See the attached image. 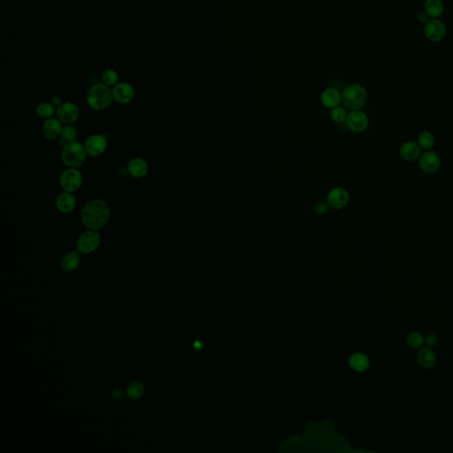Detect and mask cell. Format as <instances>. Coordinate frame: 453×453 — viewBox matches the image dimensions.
Masks as SVG:
<instances>
[{"label":"cell","instance_id":"30bf717a","mask_svg":"<svg viewBox=\"0 0 453 453\" xmlns=\"http://www.w3.org/2000/svg\"><path fill=\"white\" fill-rule=\"evenodd\" d=\"M424 32L429 41L439 42L445 37L446 27L444 22L438 20H433L427 22Z\"/></svg>","mask_w":453,"mask_h":453},{"label":"cell","instance_id":"ac0fdd59","mask_svg":"<svg viewBox=\"0 0 453 453\" xmlns=\"http://www.w3.org/2000/svg\"><path fill=\"white\" fill-rule=\"evenodd\" d=\"M417 361L424 368H430L436 364V355L429 348H423L419 352Z\"/></svg>","mask_w":453,"mask_h":453},{"label":"cell","instance_id":"52a82bcc","mask_svg":"<svg viewBox=\"0 0 453 453\" xmlns=\"http://www.w3.org/2000/svg\"><path fill=\"white\" fill-rule=\"evenodd\" d=\"M85 150L89 156L98 157L106 151L107 148L106 137L100 134H94L86 139L84 143Z\"/></svg>","mask_w":453,"mask_h":453},{"label":"cell","instance_id":"d4e9b609","mask_svg":"<svg viewBox=\"0 0 453 453\" xmlns=\"http://www.w3.org/2000/svg\"><path fill=\"white\" fill-rule=\"evenodd\" d=\"M145 392V387L141 383L139 382H134L130 383L127 389V393L128 396L131 399H138L140 398Z\"/></svg>","mask_w":453,"mask_h":453},{"label":"cell","instance_id":"5b68a950","mask_svg":"<svg viewBox=\"0 0 453 453\" xmlns=\"http://www.w3.org/2000/svg\"><path fill=\"white\" fill-rule=\"evenodd\" d=\"M101 242V237L98 231L88 229L84 231V233L80 236L76 247L77 250L81 253L89 254L94 251H96Z\"/></svg>","mask_w":453,"mask_h":453},{"label":"cell","instance_id":"3957f363","mask_svg":"<svg viewBox=\"0 0 453 453\" xmlns=\"http://www.w3.org/2000/svg\"><path fill=\"white\" fill-rule=\"evenodd\" d=\"M87 155L88 153L85 150L84 145L76 140L68 142L62 147V162L67 167L79 168L82 167L86 160Z\"/></svg>","mask_w":453,"mask_h":453},{"label":"cell","instance_id":"4316f807","mask_svg":"<svg viewBox=\"0 0 453 453\" xmlns=\"http://www.w3.org/2000/svg\"><path fill=\"white\" fill-rule=\"evenodd\" d=\"M406 342L409 347L413 348V349H418L423 346L425 340L422 334L414 332V333H411L407 336Z\"/></svg>","mask_w":453,"mask_h":453},{"label":"cell","instance_id":"f1b7e54d","mask_svg":"<svg viewBox=\"0 0 453 453\" xmlns=\"http://www.w3.org/2000/svg\"><path fill=\"white\" fill-rule=\"evenodd\" d=\"M345 116H346V113L341 107L334 108V110L331 112V117L336 122H342L343 120L345 119Z\"/></svg>","mask_w":453,"mask_h":453},{"label":"cell","instance_id":"cb8c5ba5","mask_svg":"<svg viewBox=\"0 0 453 453\" xmlns=\"http://www.w3.org/2000/svg\"><path fill=\"white\" fill-rule=\"evenodd\" d=\"M102 82L110 88L115 87V85L119 83V75L115 69H106L102 75Z\"/></svg>","mask_w":453,"mask_h":453},{"label":"cell","instance_id":"7a4b0ae2","mask_svg":"<svg viewBox=\"0 0 453 453\" xmlns=\"http://www.w3.org/2000/svg\"><path fill=\"white\" fill-rule=\"evenodd\" d=\"M87 103L93 110H105L111 106L114 100L113 89L104 84H96L89 89Z\"/></svg>","mask_w":453,"mask_h":453},{"label":"cell","instance_id":"6da1fadb","mask_svg":"<svg viewBox=\"0 0 453 453\" xmlns=\"http://www.w3.org/2000/svg\"><path fill=\"white\" fill-rule=\"evenodd\" d=\"M109 206L101 199H92L84 205L81 211V220L85 228L95 231L101 230L110 220Z\"/></svg>","mask_w":453,"mask_h":453},{"label":"cell","instance_id":"603a6c76","mask_svg":"<svg viewBox=\"0 0 453 453\" xmlns=\"http://www.w3.org/2000/svg\"><path fill=\"white\" fill-rule=\"evenodd\" d=\"M350 364L352 368L359 372H363L368 368L369 361L368 359L363 354H354L350 360Z\"/></svg>","mask_w":453,"mask_h":453},{"label":"cell","instance_id":"7c38bea8","mask_svg":"<svg viewBox=\"0 0 453 453\" xmlns=\"http://www.w3.org/2000/svg\"><path fill=\"white\" fill-rule=\"evenodd\" d=\"M420 167L427 174H433L440 167L441 161L438 155L434 151H427L420 158Z\"/></svg>","mask_w":453,"mask_h":453},{"label":"cell","instance_id":"44dd1931","mask_svg":"<svg viewBox=\"0 0 453 453\" xmlns=\"http://www.w3.org/2000/svg\"><path fill=\"white\" fill-rule=\"evenodd\" d=\"M55 106H53L50 102H42L36 107V115L41 119L48 120L53 118V115L56 114Z\"/></svg>","mask_w":453,"mask_h":453},{"label":"cell","instance_id":"8992f818","mask_svg":"<svg viewBox=\"0 0 453 453\" xmlns=\"http://www.w3.org/2000/svg\"><path fill=\"white\" fill-rule=\"evenodd\" d=\"M60 184L62 189L67 192H75L83 184V176L78 168L68 167L62 172L60 177Z\"/></svg>","mask_w":453,"mask_h":453},{"label":"cell","instance_id":"5bb4252c","mask_svg":"<svg viewBox=\"0 0 453 453\" xmlns=\"http://www.w3.org/2000/svg\"><path fill=\"white\" fill-rule=\"evenodd\" d=\"M127 170L132 177L143 178L148 174L149 165L144 158H133L128 161Z\"/></svg>","mask_w":453,"mask_h":453},{"label":"cell","instance_id":"e0dca14e","mask_svg":"<svg viewBox=\"0 0 453 453\" xmlns=\"http://www.w3.org/2000/svg\"><path fill=\"white\" fill-rule=\"evenodd\" d=\"M420 154H421V148L414 142L405 143L400 148L401 157L407 161L416 160L419 158Z\"/></svg>","mask_w":453,"mask_h":453},{"label":"cell","instance_id":"ba28073f","mask_svg":"<svg viewBox=\"0 0 453 453\" xmlns=\"http://www.w3.org/2000/svg\"><path fill=\"white\" fill-rule=\"evenodd\" d=\"M58 119L64 124L75 123L79 119V107L72 102H65L56 111Z\"/></svg>","mask_w":453,"mask_h":453},{"label":"cell","instance_id":"4fadbf2b","mask_svg":"<svg viewBox=\"0 0 453 453\" xmlns=\"http://www.w3.org/2000/svg\"><path fill=\"white\" fill-rule=\"evenodd\" d=\"M62 122L58 119V118H51V119L46 120L43 125V135L47 140H55L58 137L61 136Z\"/></svg>","mask_w":453,"mask_h":453},{"label":"cell","instance_id":"9c48e42d","mask_svg":"<svg viewBox=\"0 0 453 453\" xmlns=\"http://www.w3.org/2000/svg\"><path fill=\"white\" fill-rule=\"evenodd\" d=\"M114 100L121 105H127L132 101L135 97V90L132 85L127 82H119L113 88Z\"/></svg>","mask_w":453,"mask_h":453},{"label":"cell","instance_id":"ffe728a7","mask_svg":"<svg viewBox=\"0 0 453 453\" xmlns=\"http://www.w3.org/2000/svg\"><path fill=\"white\" fill-rule=\"evenodd\" d=\"M80 256L76 251H70L62 259V269L67 272L74 271L79 266Z\"/></svg>","mask_w":453,"mask_h":453},{"label":"cell","instance_id":"8fae6325","mask_svg":"<svg viewBox=\"0 0 453 453\" xmlns=\"http://www.w3.org/2000/svg\"><path fill=\"white\" fill-rule=\"evenodd\" d=\"M368 125L367 116L361 111H352L347 117V126L354 132H362Z\"/></svg>","mask_w":453,"mask_h":453},{"label":"cell","instance_id":"f546056e","mask_svg":"<svg viewBox=\"0 0 453 453\" xmlns=\"http://www.w3.org/2000/svg\"><path fill=\"white\" fill-rule=\"evenodd\" d=\"M425 342L427 343V346L429 347H434L436 346L437 343H438V337L436 336V334H429L426 337V340Z\"/></svg>","mask_w":453,"mask_h":453},{"label":"cell","instance_id":"d6986e66","mask_svg":"<svg viewBox=\"0 0 453 453\" xmlns=\"http://www.w3.org/2000/svg\"><path fill=\"white\" fill-rule=\"evenodd\" d=\"M342 99L338 91L335 89H327L321 95L322 104L327 107H334L337 106Z\"/></svg>","mask_w":453,"mask_h":453},{"label":"cell","instance_id":"83f0119b","mask_svg":"<svg viewBox=\"0 0 453 453\" xmlns=\"http://www.w3.org/2000/svg\"><path fill=\"white\" fill-rule=\"evenodd\" d=\"M419 144L424 149H430L435 144V138L431 133L423 132L419 136Z\"/></svg>","mask_w":453,"mask_h":453},{"label":"cell","instance_id":"1f68e13d","mask_svg":"<svg viewBox=\"0 0 453 453\" xmlns=\"http://www.w3.org/2000/svg\"><path fill=\"white\" fill-rule=\"evenodd\" d=\"M51 103H52L55 107H57V108L59 106H61L62 104H63V103H62L61 98L59 97V96H54V97H52Z\"/></svg>","mask_w":453,"mask_h":453},{"label":"cell","instance_id":"484cf974","mask_svg":"<svg viewBox=\"0 0 453 453\" xmlns=\"http://www.w3.org/2000/svg\"><path fill=\"white\" fill-rule=\"evenodd\" d=\"M77 136H78L77 130L71 124H66L63 127L61 132V139L65 141V145L68 142L75 141Z\"/></svg>","mask_w":453,"mask_h":453},{"label":"cell","instance_id":"d6a6232c","mask_svg":"<svg viewBox=\"0 0 453 453\" xmlns=\"http://www.w3.org/2000/svg\"><path fill=\"white\" fill-rule=\"evenodd\" d=\"M123 396V394L122 392L119 391V390H115V392H113V397L114 398H116V399H120Z\"/></svg>","mask_w":453,"mask_h":453},{"label":"cell","instance_id":"7402d4cb","mask_svg":"<svg viewBox=\"0 0 453 453\" xmlns=\"http://www.w3.org/2000/svg\"><path fill=\"white\" fill-rule=\"evenodd\" d=\"M425 10L429 16L439 17L444 12V5L441 0H426Z\"/></svg>","mask_w":453,"mask_h":453},{"label":"cell","instance_id":"2e32d148","mask_svg":"<svg viewBox=\"0 0 453 453\" xmlns=\"http://www.w3.org/2000/svg\"><path fill=\"white\" fill-rule=\"evenodd\" d=\"M349 195L345 189L335 188L330 191L328 196V203L334 209H341L347 205Z\"/></svg>","mask_w":453,"mask_h":453},{"label":"cell","instance_id":"9a60e30c","mask_svg":"<svg viewBox=\"0 0 453 453\" xmlns=\"http://www.w3.org/2000/svg\"><path fill=\"white\" fill-rule=\"evenodd\" d=\"M55 205L58 210L62 213H69L75 210L76 198L73 193L64 191L58 196Z\"/></svg>","mask_w":453,"mask_h":453},{"label":"cell","instance_id":"4dcf8cb0","mask_svg":"<svg viewBox=\"0 0 453 453\" xmlns=\"http://www.w3.org/2000/svg\"><path fill=\"white\" fill-rule=\"evenodd\" d=\"M327 210H328V207L324 203H320L315 207V211L318 214H324Z\"/></svg>","mask_w":453,"mask_h":453},{"label":"cell","instance_id":"277c9868","mask_svg":"<svg viewBox=\"0 0 453 453\" xmlns=\"http://www.w3.org/2000/svg\"><path fill=\"white\" fill-rule=\"evenodd\" d=\"M367 99V93L365 89L359 85L352 84L344 89L342 95L343 105L350 109H360L364 106Z\"/></svg>","mask_w":453,"mask_h":453}]
</instances>
